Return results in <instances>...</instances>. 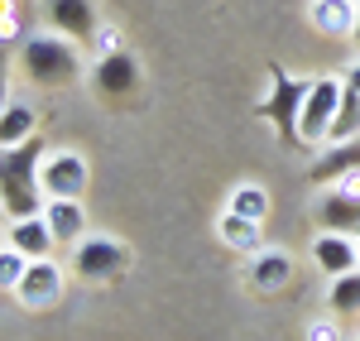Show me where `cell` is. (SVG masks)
I'll return each mask as SVG.
<instances>
[{"instance_id":"e0dca14e","label":"cell","mask_w":360,"mask_h":341,"mask_svg":"<svg viewBox=\"0 0 360 341\" xmlns=\"http://www.w3.org/2000/svg\"><path fill=\"white\" fill-rule=\"evenodd\" d=\"M34 125H39V111L29 101H5V111H0V149L25 144L34 135Z\"/></svg>"},{"instance_id":"8992f818","label":"cell","mask_w":360,"mask_h":341,"mask_svg":"<svg viewBox=\"0 0 360 341\" xmlns=\"http://www.w3.org/2000/svg\"><path fill=\"white\" fill-rule=\"evenodd\" d=\"M72 269L82 274L86 284H106V279H115V274L125 269V245H120V240H106V236L82 240V245H77V259H72Z\"/></svg>"},{"instance_id":"d4e9b609","label":"cell","mask_w":360,"mask_h":341,"mask_svg":"<svg viewBox=\"0 0 360 341\" xmlns=\"http://www.w3.org/2000/svg\"><path fill=\"white\" fill-rule=\"evenodd\" d=\"M10 101V67H5V49H0V111Z\"/></svg>"},{"instance_id":"6da1fadb","label":"cell","mask_w":360,"mask_h":341,"mask_svg":"<svg viewBox=\"0 0 360 341\" xmlns=\"http://www.w3.org/2000/svg\"><path fill=\"white\" fill-rule=\"evenodd\" d=\"M39 164H44V140L29 135L15 149H0V202L10 221L44 217V188H39Z\"/></svg>"},{"instance_id":"603a6c76","label":"cell","mask_w":360,"mask_h":341,"mask_svg":"<svg viewBox=\"0 0 360 341\" xmlns=\"http://www.w3.org/2000/svg\"><path fill=\"white\" fill-rule=\"evenodd\" d=\"M307 341H341V332H336V317H327V322H312V327H307Z\"/></svg>"},{"instance_id":"277c9868","label":"cell","mask_w":360,"mask_h":341,"mask_svg":"<svg viewBox=\"0 0 360 341\" xmlns=\"http://www.w3.org/2000/svg\"><path fill=\"white\" fill-rule=\"evenodd\" d=\"M269 96L259 101V115H269L274 120V130H278V140L283 144H293L298 140V111H303V96H307V82H293V77H283V72H269Z\"/></svg>"},{"instance_id":"f1b7e54d","label":"cell","mask_w":360,"mask_h":341,"mask_svg":"<svg viewBox=\"0 0 360 341\" xmlns=\"http://www.w3.org/2000/svg\"><path fill=\"white\" fill-rule=\"evenodd\" d=\"M0 217H5V202H0Z\"/></svg>"},{"instance_id":"f546056e","label":"cell","mask_w":360,"mask_h":341,"mask_svg":"<svg viewBox=\"0 0 360 341\" xmlns=\"http://www.w3.org/2000/svg\"><path fill=\"white\" fill-rule=\"evenodd\" d=\"M356 341H360V337H356Z\"/></svg>"},{"instance_id":"3957f363","label":"cell","mask_w":360,"mask_h":341,"mask_svg":"<svg viewBox=\"0 0 360 341\" xmlns=\"http://www.w3.org/2000/svg\"><path fill=\"white\" fill-rule=\"evenodd\" d=\"M341 86L336 77H312L307 82V96H303V111H298V140L303 144H322L327 130L336 120V106H341Z\"/></svg>"},{"instance_id":"5b68a950","label":"cell","mask_w":360,"mask_h":341,"mask_svg":"<svg viewBox=\"0 0 360 341\" xmlns=\"http://www.w3.org/2000/svg\"><path fill=\"white\" fill-rule=\"evenodd\" d=\"M39 188H44V198H82L86 193V159L72 154V149L44 154V164H39Z\"/></svg>"},{"instance_id":"4fadbf2b","label":"cell","mask_w":360,"mask_h":341,"mask_svg":"<svg viewBox=\"0 0 360 341\" xmlns=\"http://www.w3.org/2000/svg\"><path fill=\"white\" fill-rule=\"evenodd\" d=\"M317 221H322V231H341V236H356L360 231V198H351V193H327V198L317 202Z\"/></svg>"},{"instance_id":"4316f807","label":"cell","mask_w":360,"mask_h":341,"mask_svg":"<svg viewBox=\"0 0 360 341\" xmlns=\"http://www.w3.org/2000/svg\"><path fill=\"white\" fill-rule=\"evenodd\" d=\"M351 39H356V49H360V10H356V29H351Z\"/></svg>"},{"instance_id":"ac0fdd59","label":"cell","mask_w":360,"mask_h":341,"mask_svg":"<svg viewBox=\"0 0 360 341\" xmlns=\"http://www.w3.org/2000/svg\"><path fill=\"white\" fill-rule=\"evenodd\" d=\"M288 274H293V259L283 255V250H259V255L250 259V284L255 288H283Z\"/></svg>"},{"instance_id":"7402d4cb","label":"cell","mask_w":360,"mask_h":341,"mask_svg":"<svg viewBox=\"0 0 360 341\" xmlns=\"http://www.w3.org/2000/svg\"><path fill=\"white\" fill-rule=\"evenodd\" d=\"M25 269H29V259L20 255L15 245H5V250H0V288H20Z\"/></svg>"},{"instance_id":"ffe728a7","label":"cell","mask_w":360,"mask_h":341,"mask_svg":"<svg viewBox=\"0 0 360 341\" xmlns=\"http://www.w3.org/2000/svg\"><path fill=\"white\" fill-rule=\"evenodd\" d=\"M327 308H332V317L360 313V269H351V274L332 279V288H327Z\"/></svg>"},{"instance_id":"484cf974","label":"cell","mask_w":360,"mask_h":341,"mask_svg":"<svg viewBox=\"0 0 360 341\" xmlns=\"http://www.w3.org/2000/svg\"><path fill=\"white\" fill-rule=\"evenodd\" d=\"M341 82H346V86H351V91H356V96H360V63H356V67H351V72H346V77H341Z\"/></svg>"},{"instance_id":"7a4b0ae2","label":"cell","mask_w":360,"mask_h":341,"mask_svg":"<svg viewBox=\"0 0 360 341\" xmlns=\"http://www.w3.org/2000/svg\"><path fill=\"white\" fill-rule=\"evenodd\" d=\"M20 58H25L29 82L39 86H68L82 77V58L72 49V39H63V34H29Z\"/></svg>"},{"instance_id":"ba28073f","label":"cell","mask_w":360,"mask_h":341,"mask_svg":"<svg viewBox=\"0 0 360 341\" xmlns=\"http://www.w3.org/2000/svg\"><path fill=\"white\" fill-rule=\"evenodd\" d=\"M15 293H20L25 308H49L63 293V269H58L53 259H29V269H25V279H20Z\"/></svg>"},{"instance_id":"2e32d148","label":"cell","mask_w":360,"mask_h":341,"mask_svg":"<svg viewBox=\"0 0 360 341\" xmlns=\"http://www.w3.org/2000/svg\"><path fill=\"white\" fill-rule=\"evenodd\" d=\"M264 221H250V217H236V212H221V240L231 250H240V255H259L264 250Z\"/></svg>"},{"instance_id":"7c38bea8","label":"cell","mask_w":360,"mask_h":341,"mask_svg":"<svg viewBox=\"0 0 360 341\" xmlns=\"http://www.w3.org/2000/svg\"><path fill=\"white\" fill-rule=\"evenodd\" d=\"M44 221H49V231H53L58 245H68V240H82L86 231V212L77 198H49L44 202Z\"/></svg>"},{"instance_id":"5bb4252c","label":"cell","mask_w":360,"mask_h":341,"mask_svg":"<svg viewBox=\"0 0 360 341\" xmlns=\"http://www.w3.org/2000/svg\"><path fill=\"white\" fill-rule=\"evenodd\" d=\"M10 245L25 259H49V250H53L58 240H53V231H49L44 217H25V221H10Z\"/></svg>"},{"instance_id":"d6986e66","label":"cell","mask_w":360,"mask_h":341,"mask_svg":"<svg viewBox=\"0 0 360 341\" xmlns=\"http://www.w3.org/2000/svg\"><path fill=\"white\" fill-rule=\"evenodd\" d=\"M360 135V96L351 86H341V106H336V120L327 130V144H346Z\"/></svg>"},{"instance_id":"52a82bcc","label":"cell","mask_w":360,"mask_h":341,"mask_svg":"<svg viewBox=\"0 0 360 341\" xmlns=\"http://www.w3.org/2000/svg\"><path fill=\"white\" fill-rule=\"evenodd\" d=\"M312 259H317V269H322L327 279H341V274L360 269L356 236H341V231H322V236L312 240Z\"/></svg>"},{"instance_id":"8fae6325","label":"cell","mask_w":360,"mask_h":341,"mask_svg":"<svg viewBox=\"0 0 360 341\" xmlns=\"http://www.w3.org/2000/svg\"><path fill=\"white\" fill-rule=\"evenodd\" d=\"M356 10H360V0H312L307 5V20H312L317 34H327V39H351Z\"/></svg>"},{"instance_id":"83f0119b","label":"cell","mask_w":360,"mask_h":341,"mask_svg":"<svg viewBox=\"0 0 360 341\" xmlns=\"http://www.w3.org/2000/svg\"><path fill=\"white\" fill-rule=\"evenodd\" d=\"M356 255H360V231H356Z\"/></svg>"},{"instance_id":"30bf717a","label":"cell","mask_w":360,"mask_h":341,"mask_svg":"<svg viewBox=\"0 0 360 341\" xmlns=\"http://www.w3.org/2000/svg\"><path fill=\"white\" fill-rule=\"evenodd\" d=\"M91 82H96V91H101V96H130V91L139 86L135 58H130V53H106V58H96Z\"/></svg>"},{"instance_id":"cb8c5ba5","label":"cell","mask_w":360,"mask_h":341,"mask_svg":"<svg viewBox=\"0 0 360 341\" xmlns=\"http://www.w3.org/2000/svg\"><path fill=\"white\" fill-rule=\"evenodd\" d=\"M91 44H96V53H101V58L120 53V49H115V29H96V34H91Z\"/></svg>"},{"instance_id":"44dd1931","label":"cell","mask_w":360,"mask_h":341,"mask_svg":"<svg viewBox=\"0 0 360 341\" xmlns=\"http://www.w3.org/2000/svg\"><path fill=\"white\" fill-rule=\"evenodd\" d=\"M226 212L250 217V221H264V217H269V193H264L259 183H240V188L231 193V207H226Z\"/></svg>"},{"instance_id":"9c48e42d","label":"cell","mask_w":360,"mask_h":341,"mask_svg":"<svg viewBox=\"0 0 360 341\" xmlns=\"http://www.w3.org/2000/svg\"><path fill=\"white\" fill-rule=\"evenodd\" d=\"M44 15H49V29L53 34H68V39H91L96 34L91 0H44Z\"/></svg>"},{"instance_id":"9a60e30c","label":"cell","mask_w":360,"mask_h":341,"mask_svg":"<svg viewBox=\"0 0 360 341\" xmlns=\"http://www.w3.org/2000/svg\"><path fill=\"white\" fill-rule=\"evenodd\" d=\"M351 169H360V140L332 144V149H327V154H322L307 173H312V183H317V188H332L336 178H346Z\"/></svg>"}]
</instances>
